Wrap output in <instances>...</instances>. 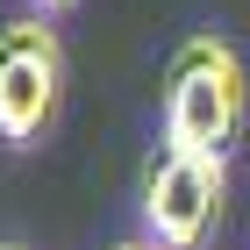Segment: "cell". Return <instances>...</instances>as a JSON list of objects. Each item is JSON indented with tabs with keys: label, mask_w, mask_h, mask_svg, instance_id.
<instances>
[{
	"label": "cell",
	"mask_w": 250,
	"mask_h": 250,
	"mask_svg": "<svg viewBox=\"0 0 250 250\" xmlns=\"http://www.w3.org/2000/svg\"><path fill=\"white\" fill-rule=\"evenodd\" d=\"M250 79L222 36H186L165 64V143L200 157H229L236 129H243Z\"/></svg>",
	"instance_id": "6da1fadb"
},
{
	"label": "cell",
	"mask_w": 250,
	"mask_h": 250,
	"mask_svg": "<svg viewBox=\"0 0 250 250\" xmlns=\"http://www.w3.org/2000/svg\"><path fill=\"white\" fill-rule=\"evenodd\" d=\"M64 100V43L43 15L7 21L0 29V143L7 150H29L43 143V129L58 122Z\"/></svg>",
	"instance_id": "7a4b0ae2"
},
{
	"label": "cell",
	"mask_w": 250,
	"mask_h": 250,
	"mask_svg": "<svg viewBox=\"0 0 250 250\" xmlns=\"http://www.w3.org/2000/svg\"><path fill=\"white\" fill-rule=\"evenodd\" d=\"M222 157L179 150V143H157L150 165H143V229L157 250H200L214 236V214H222Z\"/></svg>",
	"instance_id": "3957f363"
},
{
	"label": "cell",
	"mask_w": 250,
	"mask_h": 250,
	"mask_svg": "<svg viewBox=\"0 0 250 250\" xmlns=\"http://www.w3.org/2000/svg\"><path fill=\"white\" fill-rule=\"evenodd\" d=\"M64 7H72V0H36V15H64Z\"/></svg>",
	"instance_id": "277c9868"
},
{
	"label": "cell",
	"mask_w": 250,
	"mask_h": 250,
	"mask_svg": "<svg viewBox=\"0 0 250 250\" xmlns=\"http://www.w3.org/2000/svg\"><path fill=\"white\" fill-rule=\"evenodd\" d=\"M115 250H157V243H115Z\"/></svg>",
	"instance_id": "5b68a950"
},
{
	"label": "cell",
	"mask_w": 250,
	"mask_h": 250,
	"mask_svg": "<svg viewBox=\"0 0 250 250\" xmlns=\"http://www.w3.org/2000/svg\"><path fill=\"white\" fill-rule=\"evenodd\" d=\"M0 250H21V243H0Z\"/></svg>",
	"instance_id": "8992f818"
}]
</instances>
